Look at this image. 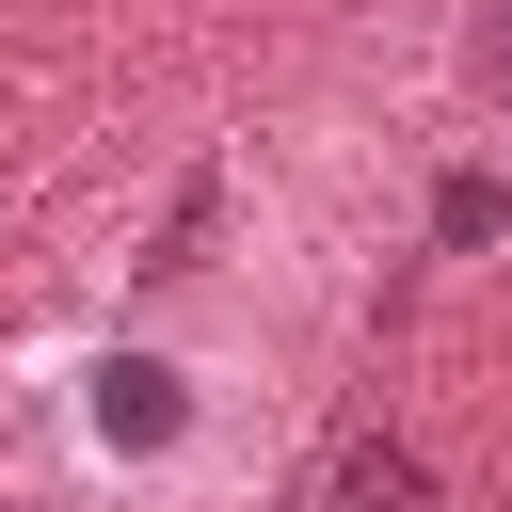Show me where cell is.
Wrapping results in <instances>:
<instances>
[{
    "label": "cell",
    "mask_w": 512,
    "mask_h": 512,
    "mask_svg": "<svg viewBox=\"0 0 512 512\" xmlns=\"http://www.w3.org/2000/svg\"><path fill=\"white\" fill-rule=\"evenodd\" d=\"M192 432V400H176V368H144V352H112L96 368V448H176Z\"/></svg>",
    "instance_id": "6da1fadb"
},
{
    "label": "cell",
    "mask_w": 512,
    "mask_h": 512,
    "mask_svg": "<svg viewBox=\"0 0 512 512\" xmlns=\"http://www.w3.org/2000/svg\"><path fill=\"white\" fill-rule=\"evenodd\" d=\"M336 512H432V464H416V448H384V432H368V448H352V464H336Z\"/></svg>",
    "instance_id": "7a4b0ae2"
},
{
    "label": "cell",
    "mask_w": 512,
    "mask_h": 512,
    "mask_svg": "<svg viewBox=\"0 0 512 512\" xmlns=\"http://www.w3.org/2000/svg\"><path fill=\"white\" fill-rule=\"evenodd\" d=\"M480 80H496V96H512V0H496V16H480Z\"/></svg>",
    "instance_id": "3957f363"
}]
</instances>
